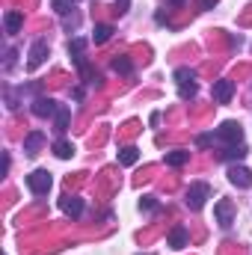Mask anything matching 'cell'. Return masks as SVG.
I'll list each match as a JSON object with an SVG mask.
<instances>
[{
  "mask_svg": "<svg viewBox=\"0 0 252 255\" xmlns=\"http://www.w3.org/2000/svg\"><path fill=\"white\" fill-rule=\"evenodd\" d=\"M211 199V187L205 184V181H196V184H190V190H187V208L190 211H202L205 208V202Z\"/></svg>",
  "mask_w": 252,
  "mask_h": 255,
  "instance_id": "obj_1",
  "label": "cell"
},
{
  "mask_svg": "<svg viewBox=\"0 0 252 255\" xmlns=\"http://www.w3.org/2000/svg\"><path fill=\"white\" fill-rule=\"evenodd\" d=\"M51 184H54V178H51L48 169H33V172L27 175V187L36 193V196H48Z\"/></svg>",
  "mask_w": 252,
  "mask_h": 255,
  "instance_id": "obj_2",
  "label": "cell"
},
{
  "mask_svg": "<svg viewBox=\"0 0 252 255\" xmlns=\"http://www.w3.org/2000/svg\"><path fill=\"white\" fill-rule=\"evenodd\" d=\"M48 51H51L48 39H36V42H33V48H30V54H27V68H30V71H36L39 65L48 60Z\"/></svg>",
  "mask_w": 252,
  "mask_h": 255,
  "instance_id": "obj_3",
  "label": "cell"
},
{
  "mask_svg": "<svg viewBox=\"0 0 252 255\" xmlns=\"http://www.w3.org/2000/svg\"><path fill=\"white\" fill-rule=\"evenodd\" d=\"M217 136L223 142H229V145H238V142H244V128L238 125V122H223V125L217 128Z\"/></svg>",
  "mask_w": 252,
  "mask_h": 255,
  "instance_id": "obj_4",
  "label": "cell"
},
{
  "mask_svg": "<svg viewBox=\"0 0 252 255\" xmlns=\"http://www.w3.org/2000/svg\"><path fill=\"white\" fill-rule=\"evenodd\" d=\"M57 110H60V104H57L54 98H48V95H36V101H33V113H36L39 119H51V116H57Z\"/></svg>",
  "mask_w": 252,
  "mask_h": 255,
  "instance_id": "obj_5",
  "label": "cell"
},
{
  "mask_svg": "<svg viewBox=\"0 0 252 255\" xmlns=\"http://www.w3.org/2000/svg\"><path fill=\"white\" fill-rule=\"evenodd\" d=\"M214 214H217L220 229H232V223H235V208H232L229 199H220V202L214 205Z\"/></svg>",
  "mask_w": 252,
  "mask_h": 255,
  "instance_id": "obj_6",
  "label": "cell"
},
{
  "mask_svg": "<svg viewBox=\"0 0 252 255\" xmlns=\"http://www.w3.org/2000/svg\"><path fill=\"white\" fill-rule=\"evenodd\" d=\"M229 181H232L235 187H241V190H250L252 187V172L247 166H232V169H229Z\"/></svg>",
  "mask_w": 252,
  "mask_h": 255,
  "instance_id": "obj_7",
  "label": "cell"
},
{
  "mask_svg": "<svg viewBox=\"0 0 252 255\" xmlns=\"http://www.w3.org/2000/svg\"><path fill=\"white\" fill-rule=\"evenodd\" d=\"M235 95V80H217L214 83V101L217 104H229Z\"/></svg>",
  "mask_w": 252,
  "mask_h": 255,
  "instance_id": "obj_8",
  "label": "cell"
},
{
  "mask_svg": "<svg viewBox=\"0 0 252 255\" xmlns=\"http://www.w3.org/2000/svg\"><path fill=\"white\" fill-rule=\"evenodd\" d=\"M3 27H6V33H9V36L21 33V27H24V12H18V9H9V12L3 15Z\"/></svg>",
  "mask_w": 252,
  "mask_h": 255,
  "instance_id": "obj_9",
  "label": "cell"
},
{
  "mask_svg": "<svg viewBox=\"0 0 252 255\" xmlns=\"http://www.w3.org/2000/svg\"><path fill=\"white\" fill-rule=\"evenodd\" d=\"M42 142H45V133H42V130H30V133H27V139H24V154H27V157L39 154Z\"/></svg>",
  "mask_w": 252,
  "mask_h": 255,
  "instance_id": "obj_10",
  "label": "cell"
},
{
  "mask_svg": "<svg viewBox=\"0 0 252 255\" xmlns=\"http://www.w3.org/2000/svg\"><path fill=\"white\" fill-rule=\"evenodd\" d=\"M60 208H63L68 217H80V214H83V199H77V196H63V199H60Z\"/></svg>",
  "mask_w": 252,
  "mask_h": 255,
  "instance_id": "obj_11",
  "label": "cell"
},
{
  "mask_svg": "<svg viewBox=\"0 0 252 255\" xmlns=\"http://www.w3.org/2000/svg\"><path fill=\"white\" fill-rule=\"evenodd\" d=\"M166 244H169L172 250H181V247H187V229H184V226H175V229L169 232Z\"/></svg>",
  "mask_w": 252,
  "mask_h": 255,
  "instance_id": "obj_12",
  "label": "cell"
},
{
  "mask_svg": "<svg viewBox=\"0 0 252 255\" xmlns=\"http://www.w3.org/2000/svg\"><path fill=\"white\" fill-rule=\"evenodd\" d=\"M247 154H250V148H247L244 142H238V145H229V148L223 151V157H226L229 163H235V160H244Z\"/></svg>",
  "mask_w": 252,
  "mask_h": 255,
  "instance_id": "obj_13",
  "label": "cell"
},
{
  "mask_svg": "<svg viewBox=\"0 0 252 255\" xmlns=\"http://www.w3.org/2000/svg\"><path fill=\"white\" fill-rule=\"evenodd\" d=\"M139 160V148L136 145H125V148H119V163L122 166H133Z\"/></svg>",
  "mask_w": 252,
  "mask_h": 255,
  "instance_id": "obj_14",
  "label": "cell"
},
{
  "mask_svg": "<svg viewBox=\"0 0 252 255\" xmlns=\"http://www.w3.org/2000/svg\"><path fill=\"white\" fill-rule=\"evenodd\" d=\"M68 122H71V110H68V107H60L57 116H54V130H57V133H65V130H68Z\"/></svg>",
  "mask_w": 252,
  "mask_h": 255,
  "instance_id": "obj_15",
  "label": "cell"
},
{
  "mask_svg": "<svg viewBox=\"0 0 252 255\" xmlns=\"http://www.w3.org/2000/svg\"><path fill=\"white\" fill-rule=\"evenodd\" d=\"M110 36H113V27H110V24H98V27L92 30V42H95V45H104Z\"/></svg>",
  "mask_w": 252,
  "mask_h": 255,
  "instance_id": "obj_16",
  "label": "cell"
},
{
  "mask_svg": "<svg viewBox=\"0 0 252 255\" xmlns=\"http://www.w3.org/2000/svg\"><path fill=\"white\" fill-rule=\"evenodd\" d=\"M54 154H57L60 160H68V157L74 154V145H71L68 139H57V142H54Z\"/></svg>",
  "mask_w": 252,
  "mask_h": 255,
  "instance_id": "obj_17",
  "label": "cell"
},
{
  "mask_svg": "<svg viewBox=\"0 0 252 255\" xmlns=\"http://www.w3.org/2000/svg\"><path fill=\"white\" fill-rule=\"evenodd\" d=\"M196 80V71L193 68H175V83L178 86H190Z\"/></svg>",
  "mask_w": 252,
  "mask_h": 255,
  "instance_id": "obj_18",
  "label": "cell"
},
{
  "mask_svg": "<svg viewBox=\"0 0 252 255\" xmlns=\"http://www.w3.org/2000/svg\"><path fill=\"white\" fill-rule=\"evenodd\" d=\"M190 160V151H169L166 154V166H184Z\"/></svg>",
  "mask_w": 252,
  "mask_h": 255,
  "instance_id": "obj_19",
  "label": "cell"
},
{
  "mask_svg": "<svg viewBox=\"0 0 252 255\" xmlns=\"http://www.w3.org/2000/svg\"><path fill=\"white\" fill-rule=\"evenodd\" d=\"M83 48H86V39H80V36L71 39V42H68V54H71V60H80V57H83Z\"/></svg>",
  "mask_w": 252,
  "mask_h": 255,
  "instance_id": "obj_20",
  "label": "cell"
},
{
  "mask_svg": "<svg viewBox=\"0 0 252 255\" xmlns=\"http://www.w3.org/2000/svg\"><path fill=\"white\" fill-rule=\"evenodd\" d=\"M113 71H116V74H130V71H133V63H130L127 57H119V60H113Z\"/></svg>",
  "mask_w": 252,
  "mask_h": 255,
  "instance_id": "obj_21",
  "label": "cell"
},
{
  "mask_svg": "<svg viewBox=\"0 0 252 255\" xmlns=\"http://www.w3.org/2000/svg\"><path fill=\"white\" fill-rule=\"evenodd\" d=\"M71 6H74V0H51V9H54L57 15H68Z\"/></svg>",
  "mask_w": 252,
  "mask_h": 255,
  "instance_id": "obj_22",
  "label": "cell"
},
{
  "mask_svg": "<svg viewBox=\"0 0 252 255\" xmlns=\"http://www.w3.org/2000/svg\"><path fill=\"white\" fill-rule=\"evenodd\" d=\"M139 208H142V211H154V208H157V199H154V196H142V199H139Z\"/></svg>",
  "mask_w": 252,
  "mask_h": 255,
  "instance_id": "obj_23",
  "label": "cell"
},
{
  "mask_svg": "<svg viewBox=\"0 0 252 255\" xmlns=\"http://www.w3.org/2000/svg\"><path fill=\"white\" fill-rule=\"evenodd\" d=\"M211 142H214V133H199V136H196V145H199V148H205V145H211Z\"/></svg>",
  "mask_w": 252,
  "mask_h": 255,
  "instance_id": "obj_24",
  "label": "cell"
},
{
  "mask_svg": "<svg viewBox=\"0 0 252 255\" xmlns=\"http://www.w3.org/2000/svg\"><path fill=\"white\" fill-rule=\"evenodd\" d=\"M178 92H181V98H193V95H196V83H190V86H178Z\"/></svg>",
  "mask_w": 252,
  "mask_h": 255,
  "instance_id": "obj_25",
  "label": "cell"
},
{
  "mask_svg": "<svg viewBox=\"0 0 252 255\" xmlns=\"http://www.w3.org/2000/svg\"><path fill=\"white\" fill-rule=\"evenodd\" d=\"M15 57H18V51H15V48H9V54H6V68H12Z\"/></svg>",
  "mask_w": 252,
  "mask_h": 255,
  "instance_id": "obj_26",
  "label": "cell"
},
{
  "mask_svg": "<svg viewBox=\"0 0 252 255\" xmlns=\"http://www.w3.org/2000/svg\"><path fill=\"white\" fill-rule=\"evenodd\" d=\"M217 6V0H199V9H214Z\"/></svg>",
  "mask_w": 252,
  "mask_h": 255,
  "instance_id": "obj_27",
  "label": "cell"
}]
</instances>
